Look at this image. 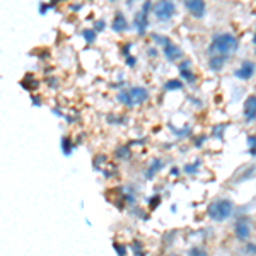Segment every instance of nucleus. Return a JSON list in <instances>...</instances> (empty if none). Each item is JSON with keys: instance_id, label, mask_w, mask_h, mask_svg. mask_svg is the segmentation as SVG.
I'll use <instances>...</instances> for the list:
<instances>
[{"instance_id": "1", "label": "nucleus", "mask_w": 256, "mask_h": 256, "mask_svg": "<svg viewBox=\"0 0 256 256\" xmlns=\"http://www.w3.org/2000/svg\"><path fill=\"white\" fill-rule=\"evenodd\" d=\"M238 48H239V40L236 36L229 34V32H220V34H216L212 38V43L208 46V53L229 56L232 53H236Z\"/></svg>"}, {"instance_id": "2", "label": "nucleus", "mask_w": 256, "mask_h": 256, "mask_svg": "<svg viewBox=\"0 0 256 256\" xmlns=\"http://www.w3.org/2000/svg\"><path fill=\"white\" fill-rule=\"evenodd\" d=\"M234 212V205L230 200H216L208 205V217L216 222H224L227 220Z\"/></svg>"}, {"instance_id": "3", "label": "nucleus", "mask_w": 256, "mask_h": 256, "mask_svg": "<svg viewBox=\"0 0 256 256\" xmlns=\"http://www.w3.org/2000/svg\"><path fill=\"white\" fill-rule=\"evenodd\" d=\"M152 10H154V16L158 18V20H160V22H166V20H169L172 16H174L176 6H174L172 0H159Z\"/></svg>"}, {"instance_id": "4", "label": "nucleus", "mask_w": 256, "mask_h": 256, "mask_svg": "<svg viewBox=\"0 0 256 256\" xmlns=\"http://www.w3.org/2000/svg\"><path fill=\"white\" fill-rule=\"evenodd\" d=\"M150 9H154L152 7V2L150 0H147L146 4H144V7H142V10L138 12L137 16H135V19H134V26L137 28V32H138V36H144L146 34V31H147V26H148V10Z\"/></svg>"}, {"instance_id": "5", "label": "nucleus", "mask_w": 256, "mask_h": 256, "mask_svg": "<svg viewBox=\"0 0 256 256\" xmlns=\"http://www.w3.org/2000/svg\"><path fill=\"white\" fill-rule=\"evenodd\" d=\"M183 4L193 18L202 19L205 16V10H207V4H205V0H183Z\"/></svg>"}, {"instance_id": "6", "label": "nucleus", "mask_w": 256, "mask_h": 256, "mask_svg": "<svg viewBox=\"0 0 256 256\" xmlns=\"http://www.w3.org/2000/svg\"><path fill=\"white\" fill-rule=\"evenodd\" d=\"M254 64L251 60H244L241 64V67H239L236 72H234V76L238 77V79H241V80H250L251 77L254 76Z\"/></svg>"}, {"instance_id": "7", "label": "nucleus", "mask_w": 256, "mask_h": 256, "mask_svg": "<svg viewBox=\"0 0 256 256\" xmlns=\"http://www.w3.org/2000/svg\"><path fill=\"white\" fill-rule=\"evenodd\" d=\"M244 120L246 122H253L256 118V96H248L246 101H244Z\"/></svg>"}, {"instance_id": "8", "label": "nucleus", "mask_w": 256, "mask_h": 256, "mask_svg": "<svg viewBox=\"0 0 256 256\" xmlns=\"http://www.w3.org/2000/svg\"><path fill=\"white\" fill-rule=\"evenodd\" d=\"M164 56H166L169 62H176V60L183 58V50L174 43H168L166 46H164Z\"/></svg>"}, {"instance_id": "9", "label": "nucleus", "mask_w": 256, "mask_h": 256, "mask_svg": "<svg viewBox=\"0 0 256 256\" xmlns=\"http://www.w3.org/2000/svg\"><path fill=\"white\" fill-rule=\"evenodd\" d=\"M128 92H130L134 104H142V102H146L148 99V92L146 88H132L128 89Z\"/></svg>"}, {"instance_id": "10", "label": "nucleus", "mask_w": 256, "mask_h": 256, "mask_svg": "<svg viewBox=\"0 0 256 256\" xmlns=\"http://www.w3.org/2000/svg\"><path fill=\"white\" fill-rule=\"evenodd\" d=\"M236 236H238V239H241V241H246V239L251 236V227L244 218H241V220L236 222Z\"/></svg>"}, {"instance_id": "11", "label": "nucleus", "mask_w": 256, "mask_h": 256, "mask_svg": "<svg viewBox=\"0 0 256 256\" xmlns=\"http://www.w3.org/2000/svg\"><path fill=\"white\" fill-rule=\"evenodd\" d=\"M111 28H113L114 32H125L128 30V20L125 19V16H123L122 12H116V16H114V19H113V24H111Z\"/></svg>"}, {"instance_id": "12", "label": "nucleus", "mask_w": 256, "mask_h": 256, "mask_svg": "<svg viewBox=\"0 0 256 256\" xmlns=\"http://www.w3.org/2000/svg\"><path fill=\"white\" fill-rule=\"evenodd\" d=\"M190 62L188 60H184V62H181L180 64V72H181V77H183L186 82H195L196 80V77L193 76V72L190 70Z\"/></svg>"}, {"instance_id": "13", "label": "nucleus", "mask_w": 256, "mask_h": 256, "mask_svg": "<svg viewBox=\"0 0 256 256\" xmlns=\"http://www.w3.org/2000/svg\"><path fill=\"white\" fill-rule=\"evenodd\" d=\"M226 60H227V56H224V55H212L208 60V67L212 70H216V72H218V70L226 65Z\"/></svg>"}, {"instance_id": "14", "label": "nucleus", "mask_w": 256, "mask_h": 256, "mask_svg": "<svg viewBox=\"0 0 256 256\" xmlns=\"http://www.w3.org/2000/svg\"><path fill=\"white\" fill-rule=\"evenodd\" d=\"M118 99L125 106H134V101H132V96H130V92H128V89L126 90H120V92H118Z\"/></svg>"}, {"instance_id": "15", "label": "nucleus", "mask_w": 256, "mask_h": 256, "mask_svg": "<svg viewBox=\"0 0 256 256\" xmlns=\"http://www.w3.org/2000/svg\"><path fill=\"white\" fill-rule=\"evenodd\" d=\"M181 88H183V82L176 80V79L168 80L166 84H164V89H166V90H180Z\"/></svg>"}, {"instance_id": "16", "label": "nucleus", "mask_w": 256, "mask_h": 256, "mask_svg": "<svg viewBox=\"0 0 256 256\" xmlns=\"http://www.w3.org/2000/svg\"><path fill=\"white\" fill-rule=\"evenodd\" d=\"M62 148H64V154L65 156H70L72 154V148H74V144H72V140L70 138H62Z\"/></svg>"}, {"instance_id": "17", "label": "nucleus", "mask_w": 256, "mask_h": 256, "mask_svg": "<svg viewBox=\"0 0 256 256\" xmlns=\"http://www.w3.org/2000/svg\"><path fill=\"white\" fill-rule=\"evenodd\" d=\"M82 36H84V40L90 44V43H94V41H96L98 32L94 30H84V31H82Z\"/></svg>"}, {"instance_id": "18", "label": "nucleus", "mask_w": 256, "mask_h": 256, "mask_svg": "<svg viewBox=\"0 0 256 256\" xmlns=\"http://www.w3.org/2000/svg\"><path fill=\"white\" fill-rule=\"evenodd\" d=\"M160 166H162V160H154V162H152V166H150V169H148V171L146 172V176L147 178H152L156 171H159Z\"/></svg>"}, {"instance_id": "19", "label": "nucleus", "mask_w": 256, "mask_h": 256, "mask_svg": "<svg viewBox=\"0 0 256 256\" xmlns=\"http://www.w3.org/2000/svg\"><path fill=\"white\" fill-rule=\"evenodd\" d=\"M188 256H208L207 251L202 250V248H192V250L188 251Z\"/></svg>"}, {"instance_id": "20", "label": "nucleus", "mask_w": 256, "mask_h": 256, "mask_svg": "<svg viewBox=\"0 0 256 256\" xmlns=\"http://www.w3.org/2000/svg\"><path fill=\"white\" fill-rule=\"evenodd\" d=\"M152 40L156 41L158 44H160V46H166L168 43H171L168 38H164V36H159V34H152Z\"/></svg>"}, {"instance_id": "21", "label": "nucleus", "mask_w": 256, "mask_h": 256, "mask_svg": "<svg viewBox=\"0 0 256 256\" xmlns=\"http://www.w3.org/2000/svg\"><path fill=\"white\" fill-rule=\"evenodd\" d=\"M248 144H250L251 156H254V158H256V137H248Z\"/></svg>"}, {"instance_id": "22", "label": "nucleus", "mask_w": 256, "mask_h": 256, "mask_svg": "<svg viewBox=\"0 0 256 256\" xmlns=\"http://www.w3.org/2000/svg\"><path fill=\"white\" fill-rule=\"evenodd\" d=\"M106 28V22L104 20H96V24H94V31L99 32V31H102Z\"/></svg>"}, {"instance_id": "23", "label": "nucleus", "mask_w": 256, "mask_h": 256, "mask_svg": "<svg viewBox=\"0 0 256 256\" xmlns=\"http://www.w3.org/2000/svg\"><path fill=\"white\" fill-rule=\"evenodd\" d=\"M50 7H52V4L41 2V4H40V14H46V12L50 10Z\"/></svg>"}, {"instance_id": "24", "label": "nucleus", "mask_w": 256, "mask_h": 256, "mask_svg": "<svg viewBox=\"0 0 256 256\" xmlns=\"http://www.w3.org/2000/svg\"><path fill=\"white\" fill-rule=\"evenodd\" d=\"M114 250H118V254L120 256H125V246L118 244V242H114Z\"/></svg>"}, {"instance_id": "25", "label": "nucleus", "mask_w": 256, "mask_h": 256, "mask_svg": "<svg viewBox=\"0 0 256 256\" xmlns=\"http://www.w3.org/2000/svg\"><path fill=\"white\" fill-rule=\"evenodd\" d=\"M126 65H128V67H135V58H134V56H126Z\"/></svg>"}, {"instance_id": "26", "label": "nucleus", "mask_w": 256, "mask_h": 256, "mask_svg": "<svg viewBox=\"0 0 256 256\" xmlns=\"http://www.w3.org/2000/svg\"><path fill=\"white\" fill-rule=\"evenodd\" d=\"M134 246H135V248H137V250H138V242H134ZM135 254H138V256H144V253H142V251H137V253H135Z\"/></svg>"}, {"instance_id": "27", "label": "nucleus", "mask_w": 256, "mask_h": 256, "mask_svg": "<svg viewBox=\"0 0 256 256\" xmlns=\"http://www.w3.org/2000/svg\"><path fill=\"white\" fill-rule=\"evenodd\" d=\"M148 55H150V56H156V55H158V52H156V50H148Z\"/></svg>"}, {"instance_id": "28", "label": "nucleus", "mask_w": 256, "mask_h": 256, "mask_svg": "<svg viewBox=\"0 0 256 256\" xmlns=\"http://www.w3.org/2000/svg\"><path fill=\"white\" fill-rule=\"evenodd\" d=\"M250 250H253L254 253H256V246H250Z\"/></svg>"}, {"instance_id": "29", "label": "nucleus", "mask_w": 256, "mask_h": 256, "mask_svg": "<svg viewBox=\"0 0 256 256\" xmlns=\"http://www.w3.org/2000/svg\"><path fill=\"white\" fill-rule=\"evenodd\" d=\"M56 2V0H53V2H52V6H53V4H55Z\"/></svg>"}, {"instance_id": "30", "label": "nucleus", "mask_w": 256, "mask_h": 256, "mask_svg": "<svg viewBox=\"0 0 256 256\" xmlns=\"http://www.w3.org/2000/svg\"><path fill=\"white\" fill-rule=\"evenodd\" d=\"M130 2H134V0H128V4H130Z\"/></svg>"}, {"instance_id": "31", "label": "nucleus", "mask_w": 256, "mask_h": 256, "mask_svg": "<svg viewBox=\"0 0 256 256\" xmlns=\"http://www.w3.org/2000/svg\"><path fill=\"white\" fill-rule=\"evenodd\" d=\"M110 2H114V0H110Z\"/></svg>"}, {"instance_id": "32", "label": "nucleus", "mask_w": 256, "mask_h": 256, "mask_svg": "<svg viewBox=\"0 0 256 256\" xmlns=\"http://www.w3.org/2000/svg\"><path fill=\"white\" fill-rule=\"evenodd\" d=\"M171 256H178V254H171Z\"/></svg>"}]
</instances>
